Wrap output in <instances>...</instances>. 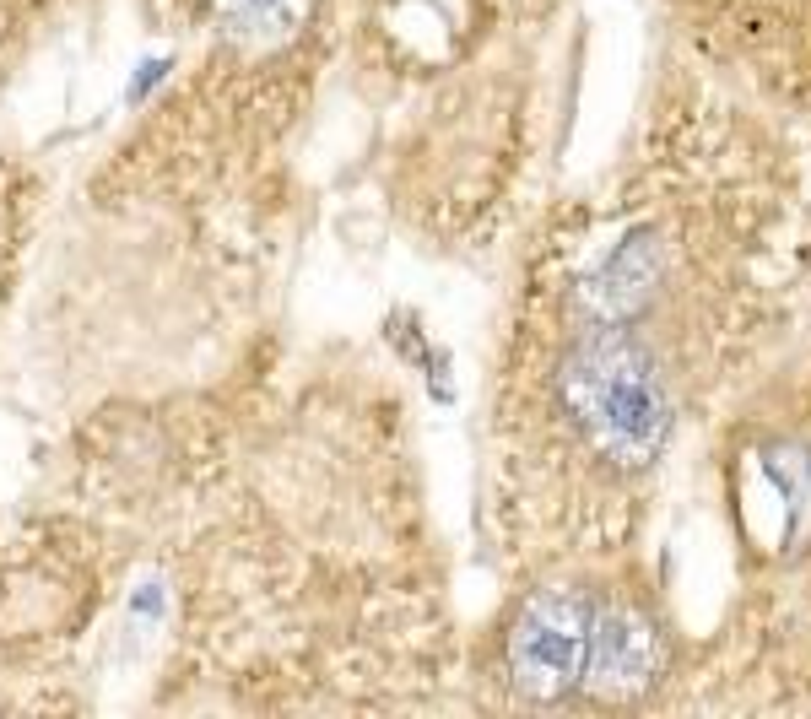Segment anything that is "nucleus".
Masks as SVG:
<instances>
[{"label":"nucleus","instance_id":"obj_1","mask_svg":"<svg viewBox=\"0 0 811 719\" xmlns=\"http://www.w3.org/2000/svg\"><path fill=\"white\" fill-rule=\"evenodd\" d=\"M666 671V633L644 606L601 590H541L503 633V676L530 703L638 692Z\"/></svg>","mask_w":811,"mask_h":719},{"label":"nucleus","instance_id":"obj_2","mask_svg":"<svg viewBox=\"0 0 811 719\" xmlns=\"http://www.w3.org/2000/svg\"><path fill=\"white\" fill-rule=\"evenodd\" d=\"M557 411L568 433L611 465H649L671 433V390L649 352L617 325H590L557 363Z\"/></svg>","mask_w":811,"mask_h":719},{"label":"nucleus","instance_id":"obj_3","mask_svg":"<svg viewBox=\"0 0 811 719\" xmlns=\"http://www.w3.org/2000/svg\"><path fill=\"white\" fill-rule=\"evenodd\" d=\"M55 6H60V0H0V49L17 44L28 28H38Z\"/></svg>","mask_w":811,"mask_h":719}]
</instances>
